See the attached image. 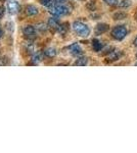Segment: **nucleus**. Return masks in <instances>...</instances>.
I'll use <instances>...</instances> for the list:
<instances>
[{
	"mask_svg": "<svg viewBox=\"0 0 137 153\" xmlns=\"http://www.w3.org/2000/svg\"><path fill=\"white\" fill-rule=\"evenodd\" d=\"M73 30L75 33L80 37H88L90 34V29L89 27L81 22H75L73 24Z\"/></svg>",
	"mask_w": 137,
	"mask_h": 153,
	"instance_id": "nucleus-1",
	"label": "nucleus"
},
{
	"mask_svg": "<svg viewBox=\"0 0 137 153\" xmlns=\"http://www.w3.org/2000/svg\"><path fill=\"white\" fill-rule=\"evenodd\" d=\"M50 13L54 16H64L69 14L70 9L68 6L64 5V4H54L50 7Z\"/></svg>",
	"mask_w": 137,
	"mask_h": 153,
	"instance_id": "nucleus-2",
	"label": "nucleus"
},
{
	"mask_svg": "<svg viewBox=\"0 0 137 153\" xmlns=\"http://www.w3.org/2000/svg\"><path fill=\"white\" fill-rule=\"evenodd\" d=\"M128 34V30L125 26H117L112 31V37L118 41L123 40Z\"/></svg>",
	"mask_w": 137,
	"mask_h": 153,
	"instance_id": "nucleus-3",
	"label": "nucleus"
},
{
	"mask_svg": "<svg viewBox=\"0 0 137 153\" xmlns=\"http://www.w3.org/2000/svg\"><path fill=\"white\" fill-rule=\"evenodd\" d=\"M7 9H8L10 14H16L19 9V2H17L16 0H9V1L7 2Z\"/></svg>",
	"mask_w": 137,
	"mask_h": 153,
	"instance_id": "nucleus-4",
	"label": "nucleus"
},
{
	"mask_svg": "<svg viewBox=\"0 0 137 153\" xmlns=\"http://www.w3.org/2000/svg\"><path fill=\"white\" fill-rule=\"evenodd\" d=\"M69 51H70V53L74 56H81L82 53H83V50H82L81 46L79 45L78 43H73L72 45H70Z\"/></svg>",
	"mask_w": 137,
	"mask_h": 153,
	"instance_id": "nucleus-5",
	"label": "nucleus"
},
{
	"mask_svg": "<svg viewBox=\"0 0 137 153\" xmlns=\"http://www.w3.org/2000/svg\"><path fill=\"white\" fill-rule=\"evenodd\" d=\"M123 55V53L121 51H118V50H115V51H112L109 53V56L108 57V60L106 62H114V61H117L121 58V56Z\"/></svg>",
	"mask_w": 137,
	"mask_h": 153,
	"instance_id": "nucleus-6",
	"label": "nucleus"
},
{
	"mask_svg": "<svg viewBox=\"0 0 137 153\" xmlns=\"http://www.w3.org/2000/svg\"><path fill=\"white\" fill-rule=\"evenodd\" d=\"M109 29V26L108 24H98L95 28V34L96 35H101V34L108 32Z\"/></svg>",
	"mask_w": 137,
	"mask_h": 153,
	"instance_id": "nucleus-7",
	"label": "nucleus"
},
{
	"mask_svg": "<svg viewBox=\"0 0 137 153\" xmlns=\"http://www.w3.org/2000/svg\"><path fill=\"white\" fill-rule=\"evenodd\" d=\"M23 33L26 37H34L35 34H36V29L34 28L33 26H26L23 29Z\"/></svg>",
	"mask_w": 137,
	"mask_h": 153,
	"instance_id": "nucleus-8",
	"label": "nucleus"
},
{
	"mask_svg": "<svg viewBox=\"0 0 137 153\" xmlns=\"http://www.w3.org/2000/svg\"><path fill=\"white\" fill-rule=\"evenodd\" d=\"M45 55L44 52H41V51H36L35 53H33V55H32V61L35 63V65H37V63L41 62L42 60H43V56Z\"/></svg>",
	"mask_w": 137,
	"mask_h": 153,
	"instance_id": "nucleus-9",
	"label": "nucleus"
},
{
	"mask_svg": "<svg viewBox=\"0 0 137 153\" xmlns=\"http://www.w3.org/2000/svg\"><path fill=\"white\" fill-rule=\"evenodd\" d=\"M59 25H61V23H59V19L57 18H50L48 19V23H47V26H48L49 28L55 29V30H57Z\"/></svg>",
	"mask_w": 137,
	"mask_h": 153,
	"instance_id": "nucleus-10",
	"label": "nucleus"
},
{
	"mask_svg": "<svg viewBox=\"0 0 137 153\" xmlns=\"http://www.w3.org/2000/svg\"><path fill=\"white\" fill-rule=\"evenodd\" d=\"M26 13L30 16H34L38 14V8L35 5H28L26 7Z\"/></svg>",
	"mask_w": 137,
	"mask_h": 153,
	"instance_id": "nucleus-11",
	"label": "nucleus"
},
{
	"mask_svg": "<svg viewBox=\"0 0 137 153\" xmlns=\"http://www.w3.org/2000/svg\"><path fill=\"white\" fill-rule=\"evenodd\" d=\"M103 43H101L99 40H97V39H94L93 41H92V48H93L94 51H96V52H99V51L103 50Z\"/></svg>",
	"mask_w": 137,
	"mask_h": 153,
	"instance_id": "nucleus-12",
	"label": "nucleus"
},
{
	"mask_svg": "<svg viewBox=\"0 0 137 153\" xmlns=\"http://www.w3.org/2000/svg\"><path fill=\"white\" fill-rule=\"evenodd\" d=\"M87 63H88V59H87V57L81 56V57H79L76 61H75L74 65L77 66H85V65H87Z\"/></svg>",
	"mask_w": 137,
	"mask_h": 153,
	"instance_id": "nucleus-13",
	"label": "nucleus"
},
{
	"mask_svg": "<svg viewBox=\"0 0 137 153\" xmlns=\"http://www.w3.org/2000/svg\"><path fill=\"white\" fill-rule=\"evenodd\" d=\"M69 30V24L68 23H64V24H61L57 28V32L61 35H64V34L68 32Z\"/></svg>",
	"mask_w": 137,
	"mask_h": 153,
	"instance_id": "nucleus-14",
	"label": "nucleus"
},
{
	"mask_svg": "<svg viewBox=\"0 0 137 153\" xmlns=\"http://www.w3.org/2000/svg\"><path fill=\"white\" fill-rule=\"evenodd\" d=\"M44 54H45V56H47V57H49V58H52V57H54V56L56 55V49L55 48H47L44 50Z\"/></svg>",
	"mask_w": 137,
	"mask_h": 153,
	"instance_id": "nucleus-15",
	"label": "nucleus"
},
{
	"mask_svg": "<svg viewBox=\"0 0 137 153\" xmlns=\"http://www.w3.org/2000/svg\"><path fill=\"white\" fill-rule=\"evenodd\" d=\"M26 49H27V52H29V53L33 54L36 52V46H35L33 43H31V42L26 45Z\"/></svg>",
	"mask_w": 137,
	"mask_h": 153,
	"instance_id": "nucleus-16",
	"label": "nucleus"
},
{
	"mask_svg": "<svg viewBox=\"0 0 137 153\" xmlns=\"http://www.w3.org/2000/svg\"><path fill=\"white\" fill-rule=\"evenodd\" d=\"M127 18V14L125 12H117V13L114 14V19H116V21H119V19H124Z\"/></svg>",
	"mask_w": 137,
	"mask_h": 153,
	"instance_id": "nucleus-17",
	"label": "nucleus"
},
{
	"mask_svg": "<svg viewBox=\"0 0 137 153\" xmlns=\"http://www.w3.org/2000/svg\"><path fill=\"white\" fill-rule=\"evenodd\" d=\"M40 1V3L42 4L43 6L45 7H48V8H50V7L53 5V0H39Z\"/></svg>",
	"mask_w": 137,
	"mask_h": 153,
	"instance_id": "nucleus-18",
	"label": "nucleus"
},
{
	"mask_svg": "<svg viewBox=\"0 0 137 153\" xmlns=\"http://www.w3.org/2000/svg\"><path fill=\"white\" fill-rule=\"evenodd\" d=\"M119 5H120L121 7H124V8H126V7H128V6L131 5V1H130V0H122Z\"/></svg>",
	"mask_w": 137,
	"mask_h": 153,
	"instance_id": "nucleus-19",
	"label": "nucleus"
},
{
	"mask_svg": "<svg viewBox=\"0 0 137 153\" xmlns=\"http://www.w3.org/2000/svg\"><path fill=\"white\" fill-rule=\"evenodd\" d=\"M87 8L89 9V10H94L95 9V1H90L88 4H87Z\"/></svg>",
	"mask_w": 137,
	"mask_h": 153,
	"instance_id": "nucleus-20",
	"label": "nucleus"
},
{
	"mask_svg": "<svg viewBox=\"0 0 137 153\" xmlns=\"http://www.w3.org/2000/svg\"><path fill=\"white\" fill-rule=\"evenodd\" d=\"M104 2H106V4H109V5L111 6H115L118 4V0H103Z\"/></svg>",
	"mask_w": 137,
	"mask_h": 153,
	"instance_id": "nucleus-21",
	"label": "nucleus"
},
{
	"mask_svg": "<svg viewBox=\"0 0 137 153\" xmlns=\"http://www.w3.org/2000/svg\"><path fill=\"white\" fill-rule=\"evenodd\" d=\"M37 29L40 32H45L47 30V27H46V25H44V24H39L38 26H37Z\"/></svg>",
	"mask_w": 137,
	"mask_h": 153,
	"instance_id": "nucleus-22",
	"label": "nucleus"
},
{
	"mask_svg": "<svg viewBox=\"0 0 137 153\" xmlns=\"http://www.w3.org/2000/svg\"><path fill=\"white\" fill-rule=\"evenodd\" d=\"M4 12H5V9H4V7L3 6H0V19L3 16Z\"/></svg>",
	"mask_w": 137,
	"mask_h": 153,
	"instance_id": "nucleus-23",
	"label": "nucleus"
},
{
	"mask_svg": "<svg viewBox=\"0 0 137 153\" xmlns=\"http://www.w3.org/2000/svg\"><path fill=\"white\" fill-rule=\"evenodd\" d=\"M66 1H67V0H53V2L55 4H64Z\"/></svg>",
	"mask_w": 137,
	"mask_h": 153,
	"instance_id": "nucleus-24",
	"label": "nucleus"
},
{
	"mask_svg": "<svg viewBox=\"0 0 137 153\" xmlns=\"http://www.w3.org/2000/svg\"><path fill=\"white\" fill-rule=\"evenodd\" d=\"M3 37V31H2V29H0V39Z\"/></svg>",
	"mask_w": 137,
	"mask_h": 153,
	"instance_id": "nucleus-25",
	"label": "nucleus"
},
{
	"mask_svg": "<svg viewBox=\"0 0 137 153\" xmlns=\"http://www.w3.org/2000/svg\"><path fill=\"white\" fill-rule=\"evenodd\" d=\"M133 43H134V45L137 46V37H136L135 39H134V42H133Z\"/></svg>",
	"mask_w": 137,
	"mask_h": 153,
	"instance_id": "nucleus-26",
	"label": "nucleus"
},
{
	"mask_svg": "<svg viewBox=\"0 0 137 153\" xmlns=\"http://www.w3.org/2000/svg\"><path fill=\"white\" fill-rule=\"evenodd\" d=\"M134 18H135V19H136V21H137V11L135 12V16H134Z\"/></svg>",
	"mask_w": 137,
	"mask_h": 153,
	"instance_id": "nucleus-27",
	"label": "nucleus"
},
{
	"mask_svg": "<svg viewBox=\"0 0 137 153\" xmlns=\"http://www.w3.org/2000/svg\"><path fill=\"white\" fill-rule=\"evenodd\" d=\"M0 1H3V0H0Z\"/></svg>",
	"mask_w": 137,
	"mask_h": 153,
	"instance_id": "nucleus-28",
	"label": "nucleus"
},
{
	"mask_svg": "<svg viewBox=\"0 0 137 153\" xmlns=\"http://www.w3.org/2000/svg\"><path fill=\"white\" fill-rule=\"evenodd\" d=\"M136 57H137V54H136Z\"/></svg>",
	"mask_w": 137,
	"mask_h": 153,
	"instance_id": "nucleus-29",
	"label": "nucleus"
},
{
	"mask_svg": "<svg viewBox=\"0 0 137 153\" xmlns=\"http://www.w3.org/2000/svg\"><path fill=\"white\" fill-rule=\"evenodd\" d=\"M137 65V63H136V65Z\"/></svg>",
	"mask_w": 137,
	"mask_h": 153,
	"instance_id": "nucleus-30",
	"label": "nucleus"
}]
</instances>
